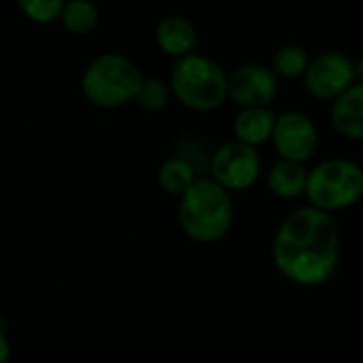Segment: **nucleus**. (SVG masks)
Here are the masks:
<instances>
[{
    "label": "nucleus",
    "instance_id": "5",
    "mask_svg": "<svg viewBox=\"0 0 363 363\" xmlns=\"http://www.w3.org/2000/svg\"><path fill=\"white\" fill-rule=\"evenodd\" d=\"M306 196L328 213L349 208L363 196V170L349 160H328L308 172Z\"/></svg>",
    "mask_w": 363,
    "mask_h": 363
},
{
    "label": "nucleus",
    "instance_id": "19",
    "mask_svg": "<svg viewBox=\"0 0 363 363\" xmlns=\"http://www.w3.org/2000/svg\"><path fill=\"white\" fill-rule=\"evenodd\" d=\"M0 351H2V355H0V363H6L9 362V340H6V332L2 330L0 332Z\"/></svg>",
    "mask_w": 363,
    "mask_h": 363
},
{
    "label": "nucleus",
    "instance_id": "7",
    "mask_svg": "<svg viewBox=\"0 0 363 363\" xmlns=\"http://www.w3.org/2000/svg\"><path fill=\"white\" fill-rule=\"evenodd\" d=\"M355 79V64L342 53H323L306 70V87L315 98H340Z\"/></svg>",
    "mask_w": 363,
    "mask_h": 363
},
{
    "label": "nucleus",
    "instance_id": "4",
    "mask_svg": "<svg viewBox=\"0 0 363 363\" xmlns=\"http://www.w3.org/2000/svg\"><path fill=\"white\" fill-rule=\"evenodd\" d=\"M170 89L185 106L194 111H213L228 96L223 70L202 55H183L170 74Z\"/></svg>",
    "mask_w": 363,
    "mask_h": 363
},
{
    "label": "nucleus",
    "instance_id": "13",
    "mask_svg": "<svg viewBox=\"0 0 363 363\" xmlns=\"http://www.w3.org/2000/svg\"><path fill=\"white\" fill-rule=\"evenodd\" d=\"M270 189L279 198H298L308 187V174L300 162L283 160L270 170Z\"/></svg>",
    "mask_w": 363,
    "mask_h": 363
},
{
    "label": "nucleus",
    "instance_id": "15",
    "mask_svg": "<svg viewBox=\"0 0 363 363\" xmlns=\"http://www.w3.org/2000/svg\"><path fill=\"white\" fill-rule=\"evenodd\" d=\"M60 19L68 32L87 34L98 23V9L91 0H68Z\"/></svg>",
    "mask_w": 363,
    "mask_h": 363
},
{
    "label": "nucleus",
    "instance_id": "11",
    "mask_svg": "<svg viewBox=\"0 0 363 363\" xmlns=\"http://www.w3.org/2000/svg\"><path fill=\"white\" fill-rule=\"evenodd\" d=\"M334 125L349 138L363 140V83L351 85L332 108Z\"/></svg>",
    "mask_w": 363,
    "mask_h": 363
},
{
    "label": "nucleus",
    "instance_id": "8",
    "mask_svg": "<svg viewBox=\"0 0 363 363\" xmlns=\"http://www.w3.org/2000/svg\"><path fill=\"white\" fill-rule=\"evenodd\" d=\"M228 96L247 108L268 106L277 96L274 72L266 66L249 64L234 70L228 79Z\"/></svg>",
    "mask_w": 363,
    "mask_h": 363
},
{
    "label": "nucleus",
    "instance_id": "3",
    "mask_svg": "<svg viewBox=\"0 0 363 363\" xmlns=\"http://www.w3.org/2000/svg\"><path fill=\"white\" fill-rule=\"evenodd\" d=\"M145 77L138 66L119 55L106 53L96 57L83 74L85 98L100 108H117L136 98Z\"/></svg>",
    "mask_w": 363,
    "mask_h": 363
},
{
    "label": "nucleus",
    "instance_id": "1",
    "mask_svg": "<svg viewBox=\"0 0 363 363\" xmlns=\"http://www.w3.org/2000/svg\"><path fill=\"white\" fill-rule=\"evenodd\" d=\"M272 257L279 272L296 285L319 287L328 283L340 259L336 221L317 206L298 208L281 223Z\"/></svg>",
    "mask_w": 363,
    "mask_h": 363
},
{
    "label": "nucleus",
    "instance_id": "20",
    "mask_svg": "<svg viewBox=\"0 0 363 363\" xmlns=\"http://www.w3.org/2000/svg\"><path fill=\"white\" fill-rule=\"evenodd\" d=\"M355 77H359V79L363 81V57L357 62V64H355Z\"/></svg>",
    "mask_w": 363,
    "mask_h": 363
},
{
    "label": "nucleus",
    "instance_id": "18",
    "mask_svg": "<svg viewBox=\"0 0 363 363\" xmlns=\"http://www.w3.org/2000/svg\"><path fill=\"white\" fill-rule=\"evenodd\" d=\"M136 102L143 108H147V111L164 108L166 102H168V87H166V83L160 81V79H153V77L145 79L140 89H138V94H136Z\"/></svg>",
    "mask_w": 363,
    "mask_h": 363
},
{
    "label": "nucleus",
    "instance_id": "16",
    "mask_svg": "<svg viewBox=\"0 0 363 363\" xmlns=\"http://www.w3.org/2000/svg\"><path fill=\"white\" fill-rule=\"evenodd\" d=\"M272 66H274V72L281 77H298L308 70L311 62H308V53L304 47L287 45L281 51H277Z\"/></svg>",
    "mask_w": 363,
    "mask_h": 363
},
{
    "label": "nucleus",
    "instance_id": "9",
    "mask_svg": "<svg viewBox=\"0 0 363 363\" xmlns=\"http://www.w3.org/2000/svg\"><path fill=\"white\" fill-rule=\"evenodd\" d=\"M272 140L283 160L304 162L317 149V130L306 115L285 113L277 119Z\"/></svg>",
    "mask_w": 363,
    "mask_h": 363
},
{
    "label": "nucleus",
    "instance_id": "2",
    "mask_svg": "<svg viewBox=\"0 0 363 363\" xmlns=\"http://www.w3.org/2000/svg\"><path fill=\"white\" fill-rule=\"evenodd\" d=\"M234 221V204L228 189L211 179H198L183 196L179 223L196 242L221 240Z\"/></svg>",
    "mask_w": 363,
    "mask_h": 363
},
{
    "label": "nucleus",
    "instance_id": "10",
    "mask_svg": "<svg viewBox=\"0 0 363 363\" xmlns=\"http://www.w3.org/2000/svg\"><path fill=\"white\" fill-rule=\"evenodd\" d=\"M157 45L168 55H189V51L196 47V28L189 19L181 15H170L160 21L155 32Z\"/></svg>",
    "mask_w": 363,
    "mask_h": 363
},
{
    "label": "nucleus",
    "instance_id": "14",
    "mask_svg": "<svg viewBox=\"0 0 363 363\" xmlns=\"http://www.w3.org/2000/svg\"><path fill=\"white\" fill-rule=\"evenodd\" d=\"M196 181V170L189 160L170 157L160 168V185L166 194L183 196Z\"/></svg>",
    "mask_w": 363,
    "mask_h": 363
},
{
    "label": "nucleus",
    "instance_id": "6",
    "mask_svg": "<svg viewBox=\"0 0 363 363\" xmlns=\"http://www.w3.org/2000/svg\"><path fill=\"white\" fill-rule=\"evenodd\" d=\"M211 170L217 183L225 189H247L259 177V155L253 145L242 140L223 145L211 162Z\"/></svg>",
    "mask_w": 363,
    "mask_h": 363
},
{
    "label": "nucleus",
    "instance_id": "12",
    "mask_svg": "<svg viewBox=\"0 0 363 363\" xmlns=\"http://www.w3.org/2000/svg\"><path fill=\"white\" fill-rule=\"evenodd\" d=\"M274 125H277L274 113L266 106H259V108H247L245 113H240L234 123V132L238 140L255 147V145L266 143L274 134Z\"/></svg>",
    "mask_w": 363,
    "mask_h": 363
},
{
    "label": "nucleus",
    "instance_id": "17",
    "mask_svg": "<svg viewBox=\"0 0 363 363\" xmlns=\"http://www.w3.org/2000/svg\"><path fill=\"white\" fill-rule=\"evenodd\" d=\"M17 4L28 19L36 23H49L62 17L66 0H17Z\"/></svg>",
    "mask_w": 363,
    "mask_h": 363
}]
</instances>
